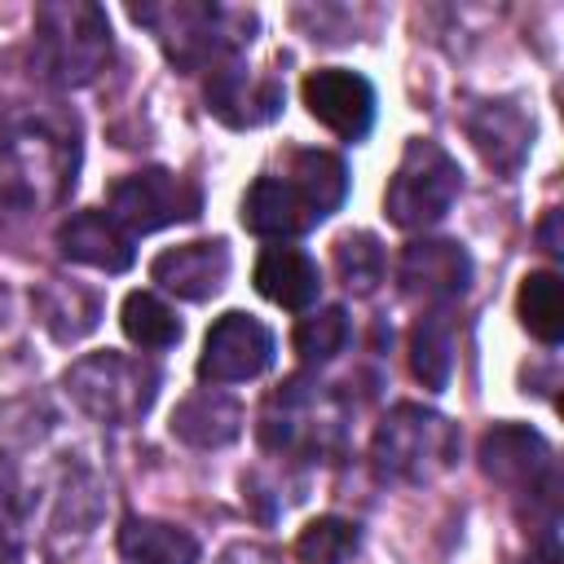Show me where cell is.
Instances as JSON below:
<instances>
[{"instance_id":"cell-25","label":"cell","mask_w":564,"mask_h":564,"mask_svg":"<svg viewBox=\"0 0 564 564\" xmlns=\"http://www.w3.org/2000/svg\"><path fill=\"white\" fill-rule=\"evenodd\" d=\"M335 269H339V278H344L348 291L370 295L383 282V247H379V238L366 234V229L344 234L335 242Z\"/></svg>"},{"instance_id":"cell-13","label":"cell","mask_w":564,"mask_h":564,"mask_svg":"<svg viewBox=\"0 0 564 564\" xmlns=\"http://www.w3.org/2000/svg\"><path fill=\"white\" fill-rule=\"evenodd\" d=\"M467 137L494 172L516 176L520 163L529 159V145H533V119L524 115L520 101H507V97L480 101L467 115Z\"/></svg>"},{"instance_id":"cell-16","label":"cell","mask_w":564,"mask_h":564,"mask_svg":"<svg viewBox=\"0 0 564 564\" xmlns=\"http://www.w3.org/2000/svg\"><path fill=\"white\" fill-rule=\"evenodd\" d=\"M57 251L66 260H79V264H93L106 273H123L132 264V234L115 216L88 207V212H70L57 225Z\"/></svg>"},{"instance_id":"cell-26","label":"cell","mask_w":564,"mask_h":564,"mask_svg":"<svg viewBox=\"0 0 564 564\" xmlns=\"http://www.w3.org/2000/svg\"><path fill=\"white\" fill-rule=\"evenodd\" d=\"M348 335H352L348 313H344L339 304H330V308H322V313H313V317H304V322L295 326V352H300L304 361H317V366H322V361H330V357L344 352Z\"/></svg>"},{"instance_id":"cell-12","label":"cell","mask_w":564,"mask_h":564,"mask_svg":"<svg viewBox=\"0 0 564 564\" xmlns=\"http://www.w3.org/2000/svg\"><path fill=\"white\" fill-rule=\"evenodd\" d=\"M397 278H401V286H405V295L445 304V300L467 295V286H471V256H467L458 242L419 238V242H410V247L401 251Z\"/></svg>"},{"instance_id":"cell-5","label":"cell","mask_w":564,"mask_h":564,"mask_svg":"<svg viewBox=\"0 0 564 564\" xmlns=\"http://www.w3.org/2000/svg\"><path fill=\"white\" fill-rule=\"evenodd\" d=\"M370 458H375V471L383 480H405V485L436 480L458 458V427L436 410L397 405L379 423Z\"/></svg>"},{"instance_id":"cell-30","label":"cell","mask_w":564,"mask_h":564,"mask_svg":"<svg viewBox=\"0 0 564 564\" xmlns=\"http://www.w3.org/2000/svg\"><path fill=\"white\" fill-rule=\"evenodd\" d=\"M4 322H9V291L0 286V330H4Z\"/></svg>"},{"instance_id":"cell-8","label":"cell","mask_w":564,"mask_h":564,"mask_svg":"<svg viewBox=\"0 0 564 564\" xmlns=\"http://www.w3.org/2000/svg\"><path fill=\"white\" fill-rule=\"evenodd\" d=\"M198 212H203L198 185L176 176V172H167V167L132 172V176L115 181V189H110V216L128 234H154L163 225L194 220Z\"/></svg>"},{"instance_id":"cell-28","label":"cell","mask_w":564,"mask_h":564,"mask_svg":"<svg viewBox=\"0 0 564 564\" xmlns=\"http://www.w3.org/2000/svg\"><path fill=\"white\" fill-rule=\"evenodd\" d=\"M26 516H31V489L22 485L13 463H0V546H18Z\"/></svg>"},{"instance_id":"cell-10","label":"cell","mask_w":564,"mask_h":564,"mask_svg":"<svg viewBox=\"0 0 564 564\" xmlns=\"http://www.w3.org/2000/svg\"><path fill=\"white\" fill-rule=\"evenodd\" d=\"M273 366V335L251 313H225L203 339L198 379L207 383H242Z\"/></svg>"},{"instance_id":"cell-14","label":"cell","mask_w":564,"mask_h":564,"mask_svg":"<svg viewBox=\"0 0 564 564\" xmlns=\"http://www.w3.org/2000/svg\"><path fill=\"white\" fill-rule=\"evenodd\" d=\"M330 410V397H322L317 388H304V383H291L286 392H278L269 401V414H264V441L269 445H286V449H322L326 436H335V414Z\"/></svg>"},{"instance_id":"cell-18","label":"cell","mask_w":564,"mask_h":564,"mask_svg":"<svg viewBox=\"0 0 564 564\" xmlns=\"http://www.w3.org/2000/svg\"><path fill=\"white\" fill-rule=\"evenodd\" d=\"M31 304H35V317L44 322V330L57 344L84 339L101 322V295L84 282H70V278H44L31 291Z\"/></svg>"},{"instance_id":"cell-24","label":"cell","mask_w":564,"mask_h":564,"mask_svg":"<svg viewBox=\"0 0 564 564\" xmlns=\"http://www.w3.org/2000/svg\"><path fill=\"white\" fill-rule=\"evenodd\" d=\"M123 335L132 339V344H141V348H172L176 339H181V317L159 300V295H150V291H132L128 300H123Z\"/></svg>"},{"instance_id":"cell-21","label":"cell","mask_w":564,"mask_h":564,"mask_svg":"<svg viewBox=\"0 0 564 564\" xmlns=\"http://www.w3.org/2000/svg\"><path fill=\"white\" fill-rule=\"evenodd\" d=\"M119 551L132 564H198V542L185 529L145 516H128L119 524Z\"/></svg>"},{"instance_id":"cell-3","label":"cell","mask_w":564,"mask_h":564,"mask_svg":"<svg viewBox=\"0 0 564 564\" xmlns=\"http://www.w3.org/2000/svg\"><path fill=\"white\" fill-rule=\"evenodd\" d=\"M128 13H132V22H141L159 35V44H163V53L172 57L176 70L220 66L242 44H251V31H256V13L220 9V4H189V0L132 4Z\"/></svg>"},{"instance_id":"cell-19","label":"cell","mask_w":564,"mask_h":564,"mask_svg":"<svg viewBox=\"0 0 564 564\" xmlns=\"http://www.w3.org/2000/svg\"><path fill=\"white\" fill-rule=\"evenodd\" d=\"M256 291L282 308H308L322 291V273L300 247H264L256 260Z\"/></svg>"},{"instance_id":"cell-27","label":"cell","mask_w":564,"mask_h":564,"mask_svg":"<svg viewBox=\"0 0 564 564\" xmlns=\"http://www.w3.org/2000/svg\"><path fill=\"white\" fill-rule=\"evenodd\" d=\"M352 551H357V524L339 516H322L295 538L300 564H344Z\"/></svg>"},{"instance_id":"cell-23","label":"cell","mask_w":564,"mask_h":564,"mask_svg":"<svg viewBox=\"0 0 564 564\" xmlns=\"http://www.w3.org/2000/svg\"><path fill=\"white\" fill-rule=\"evenodd\" d=\"M516 308H520V322H524V330L533 339L560 344V335H564V291H560V278L555 273H546V269L542 273H529L520 282Z\"/></svg>"},{"instance_id":"cell-2","label":"cell","mask_w":564,"mask_h":564,"mask_svg":"<svg viewBox=\"0 0 564 564\" xmlns=\"http://www.w3.org/2000/svg\"><path fill=\"white\" fill-rule=\"evenodd\" d=\"M79 145L70 132L31 119L9 132L0 154V212L4 216H40V207L62 203L75 185Z\"/></svg>"},{"instance_id":"cell-22","label":"cell","mask_w":564,"mask_h":564,"mask_svg":"<svg viewBox=\"0 0 564 564\" xmlns=\"http://www.w3.org/2000/svg\"><path fill=\"white\" fill-rule=\"evenodd\" d=\"M410 370L432 392L449 383V370H454V330H449L445 313H427L410 330Z\"/></svg>"},{"instance_id":"cell-15","label":"cell","mask_w":564,"mask_h":564,"mask_svg":"<svg viewBox=\"0 0 564 564\" xmlns=\"http://www.w3.org/2000/svg\"><path fill=\"white\" fill-rule=\"evenodd\" d=\"M150 278L181 300H212L229 278V247L220 238L167 247L163 256H154Z\"/></svg>"},{"instance_id":"cell-11","label":"cell","mask_w":564,"mask_h":564,"mask_svg":"<svg viewBox=\"0 0 564 564\" xmlns=\"http://www.w3.org/2000/svg\"><path fill=\"white\" fill-rule=\"evenodd\" d=\"M304 106L317 123H326L344 141H361L375 123V88L366 75L326 66L304 79Z\"/></svg>"},{"instance_id":"cell-17","label":"cell","mask_w":564,"mask_h":564,"mask_svg":"<svg viewBox=\"0 0 564 564\" xmlns=\"http://www.w3.org/2000/svg\"><path fill=\"white\" fill-rule=\"evenodd\" d=\"M278 106H282V88H278L273 79L251 84L247 70H242L234 57L220 62V66L212 70V79H207V110H212L216 119H225L229 128H256V123L273 119Z\"/></svg>"},{"instance_id":"cell-6","label":"cell","mask_w":564,"mask_h":564,"mask_svg":"<svg viewBox=\"0 0 564 564\" xmlns=\"http://www.w3.org/2000/svg\"><path fill=\"white\" fill-rule=\"evenodd\" d=\"M66 392L70 401L93 414L97 423H137L159 392V370L141 357L128 352H88L66 370Z\"/></svg>"},{"instance_id":"cell-9","label":"cell","mask_w":564,"mask_h":564,"mask_svg":"<svg viewBox=\"0 0 564 564\" xmlns=\"http://www.w3.org/2000/svg\"><path fill=\"white\" fill-rule=\"evenodd\" d=\"M480 467L489 480L520 489V494H538V498H555V458L551 445L524 427V423H498L485 432L480 441Z\"/></svg>"},{"instance_id":"cell-4","label":"cell","mask_w":564,"mask_h":564,"mask_svg":"<svg viewBox=\"0 0 564 564\" xmlns=\"http://www.w3.org/2000/svg\"><path fill=\"white\" fill-rule=\"evenodd\" d=\"M110 57V22L97 4H40L35 9V44L31 70L53 88L88 84Z\"/></svg>"},{"instance_id":"cell-20","label":"cell","mask_w":564,"mask_h":564,"mask_svg":"<svg viewBox=\"0 0 564 564\" xmlns=\"http://www.w3.org/2000/svg\"><path fill=\"white\" fill-rule=\"evenodd\" d=\"M242 432V410L234 397L225 392H194L185 397L176 410H172V436L185 441V445H198V449H216V445H229L238 441Z\"/></svg>"},{"instance_id":"cell-7","label":"cell","mask_w":564,"mask_h":564,"mask_svg":"<svg viewBox=\"0 0 564 564\" xmlns=\"http://www.w3.org/2000/svg\"><path fill=\"white\" fill-rule=\"evenodd\" d=\"M458 189H463V172L449 159V150H441L427 137H414L388 181L383 212L401 229H427L454 207Z\"/></svg>"},{"instance_id":"cell-29","label":"cell","mask_w":564,"mask_h":564,"mask_svg":"<svg viewBox=\"0 0 564 564\" xmlns=\"http://www.w3.org/2000/svg\"><path fill=\"white\" fill-rule=\"evenodd\" d=\"M555 225H560V212H546V220H542V229H538V238H542V251H551V256H560V238H555Z\"/></svg>"},{"instance_id":"cell-1","label":"cell","mask_w":564,"mask_h":564,"mask_svg":"<svg viewBox=\"0 0 564 564\" xmlns=\"http://www.w3.org/2000/svg\"><path fill=\"white\" fill-rule=\"evenodd\" d=\"M348 194V172L326 150H295L286 176H260L242 198V225L260 238H295Z\"/></svg>"}]
</instances>
